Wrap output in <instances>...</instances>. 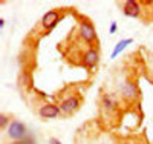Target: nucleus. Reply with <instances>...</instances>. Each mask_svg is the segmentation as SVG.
Masks as SVG:
<instances>
[{
    "label": "nucleus",
    "mask_w": 153,
    "mask_h": 144,
    "mask_svg": "<svg viewBox=\"0 0 153 144\" xmlns=\"http://www.w3.org/2000/svg\"><path fill=\"white\" fill-rule=\"evenodd\" d=\"M6 135L12 141H23L28 135V127L20 120H12L9 123V127L6 129Z\"/></svg>",
    "instance_id": "nucleus-1"
},
{
    "label": "nucleus",
    "mask_w": 153,
    "mask_h": 144,
    "mask_svg": "<svg viewBox=\"0 0 153 144\" xmlns=\"http://www.w3.org/2000/svg\"><path fill=\"white\" fill-rule=\"evenodd\" d=\"M78 32H80V37L86 43H94L97 40V32H95L94 25L91 22H87V20H81Z\"/></svg>",
    "instance_id": "nucleus-2"
},
{
    "label": "nucleus",
    "mask_w": 153,
    "mask_h": 144,
    "mask_svg": "<svg viewBox=\"0 0 153 144\" xmlns=\"http://www.w3.org/2000/svg\"><path fill=\"white\" fill-rule=\"evenodd\" d=\"M78 107H80V98L76 97V95H71V97L65 98V100L60 103V109H61V112L65 113V115L74 113Z\"/></svg>",
    "instance_id": "nucleus-3"
},
{
    "label": "nucleus",
    "mask_w": 153,
    "mask_h": 144,
    "mask_svg": "<svg viewBox=\"0 0 153 144\" xmlns=\"http://www.w3.org/2000/svg\"><path fill=\"white\" fill-rule=\"evenodd\" d=\"M118 90H120V95L124 100H135L138 97V87L132 81H123L120 84Z\"/></svg>",
    "instance_id": "nucleus-4"
},
{
    "label": "nucleus",
    "mask_w": 153,
    "mask_h": 144,
    "mask_svg": "<svg viewBox=\"0 0 153 144\" xmlns=\"http://www.w3.org/2000/svg\"><path fill=\"white\" fill-rule=\"evenodd\" d=\"M61 109L60 106H55V104H43V106L38 109V115L42 116V118H58V116L61 115Z\"/></svg>",
    "instance_id": "nucleus-5"
},
{
    "label": "nucleus",
    "mask_w": 153,
    "mask_h": 144,
    "mask_svg": "<svg viewBox=\"0 0 153 144\" xmlns=\"http://www.w3.org/2000/svg\"><path fill=\"white\" fill-rule=\"evenodd\" d=\"M98 61H100V54H98L97 49L91 48V49H87L84 52V55H83V64H84L86 68H89V69L95 68Z\"/></svg>",
    "instance_id": "nucleus-6"
},
{
    "label": "nucleus",
    "mask_w": 153,
    "mask_h": 144,
    "mask_svg": "<svg viewBox=\"0 0 153 144\" xmlns=\"http://www.w3.org/2000/svg\"><path fill=\"white\" fill-rule=\"evenodd\" d=\"M123 12L127 17L136 19L139 14H141V5H139L138 2H135V0H127V2H124V5H123Z\"/></svg>",
    "instance_id": "nucleus-7"
},
{
    "label": "nucleus",
    "mask_w": 153,
    "mask_h": 144,
    "mask_svg": "<svg viewBox=\"0 0 153 144\" xmlns=\"http://www.w3.org/2000/svg\"><path fill=\"white\" fill-rule=\"evenodd\" d=\"M60 22V16H58V11H48L46 14L42 19V25L45 29H52L57 26V23Z\"/></svg>",
    "instance_id": "nucleus-8"
},
{
    "label": "nucleus",
    "mask_w": 153,
    "mask_h": 144,
    "mask_svg": "<svg viewBox=\"0 0 153 144\" xmlns=\"http://www.w3.org/2000/svg\"><path fill=\"white\" fill-rule=\"evenodd\" d=\"M132 43H133V38H123V40H120L117 45H115L112 54H110V58H117L121 52H123L127 46H129V45H132Z\"/></svg>",
    "instance_id": "nucleus-9"
},
{
    "label": "nucleus",
    "mask_w": 153,
    "mask_h": 144,
    "mask_svg": "<svg viewBox=\"0 0 153 144\" xmlns=\"http://www.w3.org/2000/svg\"><path fill=\"white\" fill-rule=\"evenodd\" d=\"M101 106H103V109L106 112H112L117 107V100H115V97L110 95V94H104L103 98H101Z\"/></svg>",
    "instance_id": "nucleus-10"
},
{
    "label": "nucleus",
    "mask_w": 153,
    "mask_h": 144,
    "mask_svg": "<svg viewBox=\"0 0 153 144\" xmlns=\"http://www.w3.org/2000/svg\"><path fill=\"white\" fill-rule=\"evenodd\" d=\"M19 81H20V84H22V86H29V84H31V77H29L26 72H25V74H22V75H20Z\"/></svg>",
    "instance_id": "nucleus-11"
},
{
    "label": "nucleus",
    "mask_w": 153,
    "mask_h": 144,
    "mask_svg": "<svg viewBox=\"0 0 153 144\" xmlns=\"http://www.w3.org/2000/svg\"><path fill=\"white\" fill-rule=\"evenodd\" d=\"M9 118H8V116L6 115H0V129H2V130H5V129H8L9 127Z\"/></svg>",
    "instance_id": "nucleus-12"
},
{
    "label": "nucleus",
    "mask_w": 153,
    "mask_h": 144,
    "mask_svg": "<svg viewBox=\"0 0 153 144\" xmlns=\"http://www.w3.org/2000/svg\"><path fill=\"white\" fill-rule=\"evenodd\" d=\"M117 29H118V23L117 22H112L110 23V28H109V32L110 34H117Z\"/></svg>",
    "instance_id": "nucleus-13"
},
{
    "label": "nucleus",
    "mask_w": 153,
    "mask_h": 144,
    "mask_svg": "<svg viewBox=\"0 0 153 144\" xmlns=\"http://www.w3.org/2000/svg\"><path fill=\"white\" fill-rule=\"evenodd\" d=\"M49 144H63L58 138H49Z\"/></svg>",
    "instance_id": "nucleus-14"
},
{
    "label": "nucleus",
    "mask_w": 153,
    "mask_h": 144,
    "mask_svg": "<svg viewBox=\"0 0 153 144\" xmlns=\"http://www.w3.org/2000/svg\"><path fill=\"white\" fill-rule=\"evenodd\" d=\"M3 26H5V20L2 17V19H0V29H3Z\"/></svg>",
    "instance_id": "nucleus-15"
},
{
    "label": "nucleus",
    "mask_w": 153,
    "mask_h": 144,
    "mask_svg": "<svg viewBox=\"0 0 153 144\" xmlns=\"http://www.w3.org/2000/svg\"><path fill=\"white\" fill-rule=\"evenodd\" d=\"M100 144H107V143H100Z\"/></svg>",
    "instance_id": "nucleus-16"
}]
</instances>
